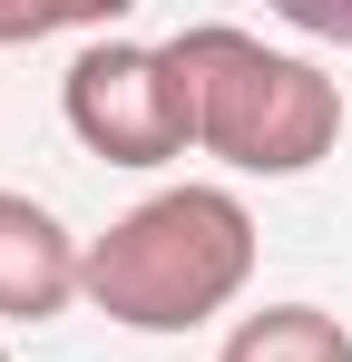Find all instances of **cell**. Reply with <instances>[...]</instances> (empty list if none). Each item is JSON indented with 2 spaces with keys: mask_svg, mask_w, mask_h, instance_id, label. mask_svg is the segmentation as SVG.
<instances>
[{
  "mask_svg": "<svg viewBox=\"0 0 352 362\" xmlns=\"http://www.w3.org/2000/svg\"><path fill=\"white\" fill-rule=\"evenodd\" d=\"M254 284V216L225 186H167L88 235V303L127 333H196Z\"/></svg>",
  "mask_w": 352,
  "mask_h": 362,
  "instance_id": "1",
  "label": "cell"
},
{
  "mask_svg": "<svg viewBox=\"0 0 352 362\" xmlns=\"http://www.w3.org/2000/svg\"><path fill=\"white\" fill-rule=\"evenodd\" d=\"M167 69L186 88L196 147L225 157L235 177H303L343 137V88L293 49H264L235 20H196L167 40Z\"/></svg>",
  "mask_w": 352,
  "mask_h": 362,
  "instance_id": "2",
  "label": "cell"
},
{
  "mask_svg": "<svg viewBox=\"0 0 352 362\" xmlns=\"http://www.w3.org/2000/svg\"><path fill=\"white\" fill-rule=\"evenodd\" d=\"M59 108H69V137L108 167H167L196 147L186 88H176L167 49H147V40H88L59 78Z\"/></svg>",
  "mask_w": 352,
  "mask_h": 362,
  "instance_id": "3",
  "label": "cell"
},
{
  "mask_svg": "<svg viewBox=\"0 0 352 362\" xmlns=\"http://www.w3.org/2000/svg\"><path fill=\"white\" fill-rule=\"evenodd\" d=\"M69 294H88V245L40 196L0 186V323H49L69 313Z\"/></svg>",
  "mask_w": 352,
  "mask_h": 362,
  "instance_id": "4",
  "label": "cell"
},
{
  "mask_svg": "<svg viewBox=\"0 0 352 362\" xmlns=\"http://www.w3.org/2000/svg\"><path fill=\"white\" fill-rule=\"evenodd\" d=\"M216 362H352V333L323 303H264V313H245L225 333Z\"/></svg>",
  "mask_w": 352,
  "mask_h": 362,
  "instance_id": "5",
  "label": "cell"
},
{
  "mask_svg": "<svg viewBox=\"0 0 352 362\" xmlns=\"http://www.w3.org/2000/svg\"><path fill=\"white\" fill-rule=\"evenodd\" d=\"M0 362H10V353H0Z\"/></svg>",
  "mask_w": 352,
  "mask_h": 362,
  "instance_id": "6",
  "label": "cell"
}]
</instances>
